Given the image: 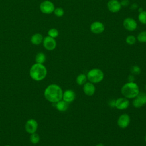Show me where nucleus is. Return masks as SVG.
Segmentation results:
<instances>
[{
  "mask_svg": "<svg viewBox=\"0 0 146 146\" xmlns=\"http://www.w3.org/2000/svg\"><path fill=\"white\" fill-rule=\"evenodd\" d=\"M109 104L111 106V107H115V100H112L109 103Z\"/></svg>",
  "mask_w": 146,
  "mask_h": 146,
  "instance_id": "obj_29",
  "label": "nucleus"
},
{
  "mask_svg": "<svg viewBox=\"0 0 146 146\" xmlns=\"http://www.w3.org/2000/svg\"><path fill=\"white\" fill-rule=\"evenodd\" d=\"M130 72L133 75H138L141 73V68L137 65H134L130 68Z\"/></svg>",
  "mask_w": 146,
  "mask_h": 146,
  "instance_id": "obj_22",
  "label": "nucleus"
},
{
  "mask_svg": "<svg viewBox=\"0 0 146 146\" xmlns=\"http://www.w3.org/2000/svg\"><path fill=\"white\" fill-rule=\"evenodd\" d=\"M43 38L41 34L40 33H36L32 35L30 39L31 42L35 45H39L42 42H43Z\"/></svg>",
  "mask_w": 146,
  "mask_h": 146,
  "instance_id": "obj_17",
  "label": "nucleus"
},
{
  "mask_svg": "<svg viewBox=\"0 0 146 146\" xmlns=\"http://www.w3.org/2000/svg\"><path fill=\"white\" fill-rule=\"evenodd\" d=\"M58 35H59V31L56 29L52 28L48 31V36L51 38H56V37L58 36Z\"/></svg>",
  "mask_w": 146,
  "mask_h": 146,
  "instance_id": "obj_24",
  "label": "nucleus"
},
{
  "mask_svg": "<svg viewBox=\"0 0 146 146\" xmlns=\"http://www.w3.org/2000/svg\"><path fill=\"white\" fill-rule=\"evenodd\" d=\"M138 19L142 24L146 25V11H143L139 13L138 15Z\"/></svg>",
  "mask_w": 146,
  "mask_h": 146,
  "instance_id": "obj_23",
  "label": "nucleus"
},
{
  "mask_svg": "<svg viewBox=\"0 0 146 146\" xmlns=\"http://www.w3.org/2000/svg\"><path fill=\"white\" fill-rule=\"evenodd\" d=\"M129 101L128 99L125 97L119 98L116 100H115V107L119 110H124L127 109L129 107Z\"/></svg>",
  "mask_w": 146,
  "mask_h": 146,
  "instance_id": "obj_11",
  "label": "nucleus"
},
{
  "mask_svg": "<svg viewBox=\"0 0 146 146\" xmlns=\"http://www.w3.org/2000/svg\"><path fill=\"white\" fill-rule=\"evenodd\" d=\"M137 7H138V6H137V5L136 3H133V4L131 5V9H132V10L136 9L137 8Z\"/></svg>",
  "mask_w": 146,
  "mask_h": 146,
  "instance_id": "obj_30",
  "label": "nucleus"
},
{
  "mask_svg": "<svg viewBox=\"0 0 146 146\" xmlns=\"http://www.w3.org/2000/svg\"><path fill=\"white\" fill-rule=\"evenodd\" d=\"M104 24L100 21H95L92 22L90 26V30L92 33L99 34L102 33L104 30Z\"/></svg>",
  "mask_w": 146,
  "mask_h": 146,
  "instance_id": "obj_12",
  "label": "nucleus"
},
{
  "mask_svg": "<svg viewBox=\"0 0 146 146\" xmlns=\"http://www.w3.org/2000/svg\"><path fill=\"white\" fill-rule=\"evenodd\" d=\"M145 90H146V84H145Z\"/></svg>",
  "mask_w": 146,
  "mask_h": 146,
  "instance_id": "obj_34",
  "label": "nucleus"
},
{
  "mask_svg": "<svg viewBox=\"0 0 146 146\" xmlns=\"http://www.w3.org/2000/svg\"><path fill=\"white\" fill-rule=\"evenodd\" d=\"M128 82H134V80H135L134 75L132 74L129 75L128 77Z\"/></svg>",
  "mask_w": 146,
  "mask_h": 146,
  "instance_id": "obj_28",
  "label": "nucleus"
},
{
  "mask_svg": "<svg viewBox=\"0 0 146 146\" xmlns=\"http://www.w3.org/2000/svg\"><path fill=\"white\" fill-rule=\"evenodd\" d=\"M43 44L44 47L46 50L48 51H52L56 48V42L55 38L47 36H46L44 38H43Z\"/></svg>",
  "mask_w": 146,
  "mask_h": 146,
  "instance_id": "obj_8",
  "label": "nucleus"
},
{
  "mask_svg": "<svg viewBox=\"0 0 146 146\" xmlns=\"http://www.w3.org/2000/svg\"><path fill=\"white\" fill-rule=\"evenodd\" d=\"M47 70L43 64L35 63L31 66L29 71L30 76L35 81H41L47 76Z\"/></svg>",
  "mask_w": 146,
  "mask_h": 146,
  "instance_id": "obj_2",
  "label": "nucleus"
},
{
  "mask_svg": "<svg viewBox=\"0 0 146 146\" xmlns=\"http://www.w3.org/2000/svg\"><path fill=\"white\" fill-rule=\"evenodd\" d=\"M95 146H105V145L102 143H99V144H97Z\"/></svg>",
  "mask_w": 146,
  "mask_h": 146,
  "instance_id": "obj_31",
  "label": "nucleus"
},
{
  "mask_svg": "<svg viewBox=\"0 0 146 146\" xmlns=\"http://www.w3.org/2000/svg\"><path fill=\"white\" fill-rule=\"evenodd\" d=\"M125 42L129 45H133L136 43V38L134 35H129L127 36L125 39Z\"/></svg>",
  "mask_w": 146,
  "mask_h": 146,
  "instance_id": "obj_25",
  "label": "nucleus"
},
{
  "mask_svg": "<svg viewBox=\"0 0 146 146\" xmlns=\"http://www.w3.org/2000/svg\"><path fill=\"white\" fill-rule=\"evenodd\" d=\"M143 11V9L141 8V7H139V9H138V11L139 12V13H140V12H141V11Z\"/></svg>",
  "mask_w": 146,
  "mask_h": 146,
  "instance_id": "obj_32",
  "label": "nucleus"
},
{
  "mask_svg": "<svg viewBox=\"0 0 146 146\" xmlns=\"http://www.w3.org/2000/svg\"><path fill=\"white\" fill-rule=\"evenodd\" d=\"M121 92L127 99H133L140 92L139 87L135 82L125 83L121 88Z\"/></svg>",
  "mask_w": 146,
  "mask_h": 146,
  "instance_id": "obj_3",
  "label": "nucleus"
},
{
  "mask_svg": "<svg viewBox=\"0 0 146 146\" xmlns=\"http://www.w3.org/2000/svg\"><path fill=\"white\" fill-rule=\"evenodd\" d=\"M30 142L33 144H38L40 141V136L39 135L35 133H33L32 134H30Z\"/></svg>",
  "mask_w": 146,
  "mask_h": 146,
  "instance_id": "obj_20",
  "label": "nucleus"
},
{
  "mask_svg": "<svg viewBox=\"0 0 146 146\" xmlns=\"http://www.w3.org/2000/svg\"><path fill=\"white\" fill-rule=\"evenodd\" d=\"M75 97L76 95L74 91L71 90H67L63 92L62 99L65 102L70 103L71 102H72L75 100Z\"/></svg>",
  "mask_w": 146,
  "mask_h": 146,
  "instance_id": "obj_15",
  "label": "nucleus"
},
{
  "mask_svg": "<svg viewBox=\"0 0 146 146\" xmlns=\"http://www.w3.org/2000/svg\"><path fill=\"white\" fill-rule=\"evenodd\" d=\"M136 39L140 43H146V31L140 32L137 35Z\"/></svg>",
  "mask_w": 146,
  "mask_h": 146,
  "instance_id": "obj_21",
  "label": "nucleus"
},
{
  "mask_svg": "<svg viewBox=\"0 0 146 146\" xmlns=\"http://www.w3.org/2000/svg\"><path fill=\"white\" fill-rule=\"evenodd\" d=\"M38 122L34 119H30L28 120L25 124V130L29 134L35 133L38 129Z\"/></svg>",
  "mask_w": 146,
  "mask_h": 146,
  "instance_id": "obj_7",
  "label": "nucleus"
},
{
  "mask_svg": "<svg viewBox=\"0 0 146 146\" xmlns=\"http://www.w3.org/2000/svg\"><path fill=\"white\" fill-rule=\"evenodd\" d=\"M86 75L87 80L94 84L101 82L103 80L104 76L103 71L97 68L90 70Z\"/></svg>",
  "mask_w": 146,
  "mask_h": 146,
  "instance_id": "obj_4",
  "label": "nucleus"
},
{
  "mask_svg": "<svg viewBox=\"0 0 146 146\" xmlns=\"http://www.w3.org/2000/svg\"><path fill=\"white\" fill-rule=\"evenodd\" d=\"M123 26L126 30L130 31H132L136 29L137 24L136 21L133 18L128 17L124 19Z\"/></svg>",
  "mask_w": 146,
  "mask_h": 146,
  "instance_id": "obj_10",
  "label": "nucleus"
},
{
  "mask_svg": "<svg viewBox=\"0 0 146 146\" xmlns=\"http://www.w3.org/2000/svg\"><path fill=\"white\" fill-rule=\"evenodd\" d=\"M68 103L62 99L55 103V107L60 112H65L68 108Z\"/></svg>",
  "mask_w": 146,
  "mask_h": 146,
  "instance_id": "obj_16",
  "label": "nucleus"
},
{
  "mask_svg": "<svg viewBox=\"0 0 146 146\" xmlns=\"http://www.w3.org/2000/svg\"><path fill=\"white\" fill-rule=\"evenodd\" d=\"M107 8L112 13H117L121 9L120 2L118 0H110L107 2Z\"/></svg>",
  "mask_w": 146,
  "mask_h": 146,
  "instance_id": "obj_13",
  "label": "nucleus"
},
{
  "mask_svg": "<svg viewBox=\"0 0 146 146\" xmlns=\"http://www.w3.org/2000/svg\"><path fill=\"white\" fill-rule=\"evenodd\" d=\"M83 90L85 95L91 96L95 94L96 88L94 83L88 82L83 84Z\"/></svg>",
  "mask_w": 146,
  "mask_h": 146,
  "instance_id": "obj_14",
  "label": "nucleus"
},
{
  "mask_svg": "<svg viewBox=\"0 0 146 146\" xmlns=\"http://www.w3.org/2000/svg\"><path fill=\"white\" fill-rule=\"evenodd\" d=\"M144 140H145V143H146V133H145V136H144Z\"/></svg>",
  "mask_w": 146,
  "mask_h": 146,
  "instance_id": "obj_33",
  "label": "nucleus"
},
{
  "mask_svg": "<svg viewBox=\"0 0 146 146\" xmlns=\"http://www.w3.org/2000/svg\"><path fill=\"white\" fill-rule=\"evenodd\" d=\"M146 104V93L139 92L138 95L133 98L132 105L135 108H140Z\"/></svg>",
  "mask_w": 146,
  "mask_h": 146,
  "instance_id": "obj_6",
  "label": "nucleus"
},
{
  "mask_svg": "<svg viewBox=\"0 0 146 146\" xmlns=\"http://www.w3.org/2000/svg\"><path fill=\"white\" fill-rule=\"evenodd\" d=\"M87 75H85L84 74H80L77 76L76 78V83L79 86L83 85L84 83H86L87 82Z\"/></svg>",
  "mask_w": 146,
  "mask_h": 146,
  "instance_id": "obj_18",
  "label": "nucleus"
},
{
  "mask_svg": "<svg viewBox=\"0 0 146 146\" xmlns=\"http://www.w3.org/2000/svg\"><path fill=\"white\" fill-rule=\"evenodd\" d=\"M54 14L58 17H61L64 15V10L63 9V8L62 7H56L54 11Z\"/></svg>",
  "mask_w": 146,
  "mask_h": 146,
  "instance_id": "obj_26",
  "label": "nucleus"
},
{
  "mask_svg": "<svg viewBox=\"0 0 146 146\" xmlns=\"http://www.w3.org/2000/svg\"><path fill=\"white\" fill-rule=\"evenodd\" d=\"M39 8L41 12L46 14H50L53 13L55 9L54 3L48 0L43 1L40 4Z\"/></svg>",
  "mask_w": 146,
  "mask_h": 146,
  "instance_id": "obj_5",
  "label": "nucleus"
},
{
  "mask_svg": "<svg viewBox=\"0 0 146 146\" xmlns=\"http://www.w3.org/2000/svg\"><path fill=\"white\" fill-rule=\"evenodd\" d=\"M46 60V56L43 52H39L35 56V62L37 63L43 64Z\"/></svg>",
  "mask_w": 146,
  "mask_h": 146,
  "instance_id": "obj_19",
  "label": "nucleus"
},
{
  "mask_svg": "<svg viewBox=\"0 0 146 146\" xmlns=\"http://www.w3.org/2000/svg\"><path fill=\"white\" fill-rule=\"evenodd\" d=\"M131 122L130 116L127 113L121 114L117 119V125L121 128H126Z\"/></svg>",
  "mask_w": 146,
  "mask_h": 146,
  "instance_id": "obj_9",
  "label": "nucleus"
},
{
  "mask_svg": "<svg viewBox=\"0 0 146 146\" xmlns=\"http://www.w3.org/2000/svg\"><path fill=\"white\" fill-rule=\"evenodd\" d=\"M5 146H11V145H5Z\"/></svg>",
  "mask_w": 146,
  "mask_h": 146,
  "instance_id": "obj_35",
  "label": "nucleus"
},
{
  "mask_svg": "<svg viewBox=\"0 0 146 146\" xmlns=\"http://www.w3.org/2000/svg\"><path fill=\"white\" fill-rule=\"evenodd\" d=\"M120 3L121 6H128L129 4V0H121L120 1Z\"/></svg>",
  "mask_w": 146,
  "mask_h": 146,
  "instance_id": "obj_27",
  "label": "nucleus"
},
{
  "mask_svg": "<svg viewBox=\"0 0 146 146\" xmlns=\"http://www.w3.org/2000/svg\"><path fill=\"white\" fill-rule=\"evenodd\" d=\"M63 93V90L59 86L56 84H51L45 88L44 96L48 102L55 103L62 99Z\"/></svg>",
  "mask_w": 146,
  "mask_h": 146,
  "instance_id": "obj_1",
  "label": "nucleus"
}]
</instances>
